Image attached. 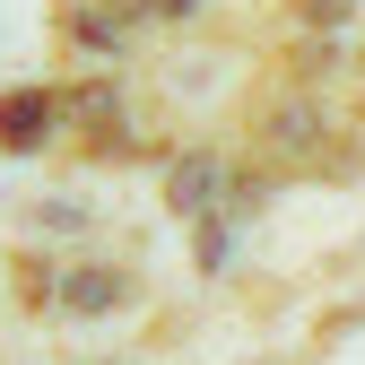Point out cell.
Masks as SVG:
<instances>
[{"label": "cell", "instance_id": "cell-1", "mask_svg": "<svg viewBox=\"0 0 365 365\" xmlns=\"http://www.w3.org/2000/svg\"><path fill=\"white\" fill-rule=\"evenodd\" d=\"M165 192H174V209H182V217H200V209L217 200V157H182Z\"/></svg>", "mask_w": 365, "mask_h": 365}, {"label": "cell", "instance_id": "cell-2", "mask_svg": "<svg viewBox=\"0 0 365 365\" xmlns=\"http://www.w3.org/2000/svg\"><path fill=\"white\" fill-rule=\"evenodd\" d=\"M35 122H53V105H35V96H18V105H0V130H9V140L26 148V130Z\"/></svg>", "mask_w": 365, "mask_h": 365}, {"label": "cell", "instance_id": "cell-3", "mask_svg": "<svg viewBox=\"0 0 365 365\" xmlns=\"http://www.w3.org/2000/svg\"><path fill=\"white\" fill-rule=\"evenodd\" d=\"M122 296V279H113V269H87V279L70 287V304H113Z\"/></svg>", "mask_w": 365, "mask_h": 365}, {"label": "cell", "instance_id": "cell-4", "mask_svg": "<svg viewBox=\"0 0 365 365\" xmlns=\"http://www.w3.org/2000/svg\"><path fill=\"white\" fill-rule=\"evenodd\" d=\"M304 18H322V26H339V18H348V0H304Z\"/></svg>", "mask_w": 365, "mask_h": 365}]
</instances>
